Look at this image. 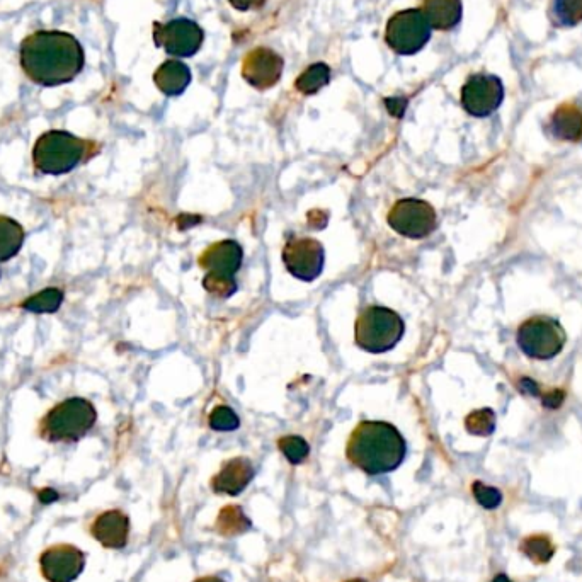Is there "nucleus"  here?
<instances>
[{
	"instance_id": "1",
	"label": "nucleus",
	"mask_w": 582,
	"mask_h": 582,
	"mask_svg": "<svg viewBox=\"0 0 582 582\" xmlns=\"http://www.w3.org/2000/svg\"><path fill=\"white\" fill-rule=\"evenodd\" d=\"M21 67L35 84L62 86L84 69V48L63 31H36L21 43Z\"/></svg>"
},
{
	"instance_id": "2",
	"label": "nucleus",
	"mask_w": 582,
	"mask_h": 582,
	"mask_svg": "<svg viewBox=\"0 0 582 582\" xmlns=\"http://www.w3.org/2000/svg\"><path fill=\"white\" fill-rule=\"evenodd\" d=\"M349 462L370 475L394 472L404 462L406 440L399 429L385 421H363L354 429L348 443Z\"/></svg>"
},
{
	"instance_id": "3",
	"label": "nucleus",
	"mask_w": 582,
	"mask_h": 582,
	"mask_svg": "<svg viewBox=\"0 0 582 582\" xmlns=\"http://www.w3.org/2000/svg\"><path fill=\"white\" fill-rule=\"evenodd\" d=\"M356 344L368 353L382 354L400 343L406 324L397 312L380 305L366 307L356 319Z\"/></svg>"
},
{
	"instance_id": "4",
	"label": "nucleus",
	"mask_w": 582,
	"mask_h": 582,
	"mask_svg": "<svg viewBox=\"0 0 582 582\" xmlns=\"http://www.w3.org/2000/svg\"><path fill=\"white\" fill-rule=\"evenodd\" d=\"M87 143L62 130L46 132L38 138L33 160L38 171L50 176H62L79 166L84 159Z\"/></svg>"
},
{
	"instance_id": "5",
	"label": "nucleus",
	"mask_w": 582,
	"mask_h": 582,
	"mask_svg": "<svg viewBox=\"0 0 582 582\" xmlns=\"http://www.w3.org/2000/svg\"><path fill=\"white\" fill-rule=\"evenodd\" d=\"M97 412L91 402L80 397L63 400L46 414L41 431L48 441H79L96 424Z\"/></svg>"
},
{
	"instance_id": "6",
	"label": "nucleus",
	"mask_w": 582,
	"mask_h": 582,
	"mask_svg": "<svg viewBox=\"0 0 582 582\" xmlns=\"http://www.w3.org/2000/svg\"><path fill=\"white\" fill-rule=\"evenodd\" d=\"M431 38V26L421 9L395 12L385 28V43L397 55H416Z\"/></svg>"
},
{
	"instance_id": "7",
	"label": "nucleus",
	"mask_w": 582,
	"mask_h": 582,
	"mask_svg": "<svg viewBox=\"0 0 582 582\" xmlns=\"http://www.w3.org/2000/svg\"><path fill=\"white\" fill-rule=\"evenodd\" d=\"M564 344V329L550 317H533L518 329V346L531 360H552Z\"/></svg>"
},
{
	"instance_id": "8",
	"label": "nucleus",
	"mask_w": 582,
	"mask_h": 582,
	"mask_svg": "<svg viewBox=\"0 0 582 582\" xmlns=\"http://www.w3.org/2000/svg\"><path fill=\"white\" fill-rule=\"evenodd\" d=\"M388 225L407 239H426L438 227V217L428 201L404 198L388 213Z\"/></svg>"
},
{
	"instance_id": "9",
	"label": "nucleus",
	"mask_w": 582,
	"mask_h": 582,
	"mask_svg": "<svg viewBox=\"0 0 582 582\" xmlns=\"http://www.w3.org/2000/svg\"><path fill=\"white\" fill-rule=\"evenodd\" d=\"M205 33L191 19H172L169 23H154V43L172 57L188 58L200 50Z\"/></svg>"
},
{
	"instance_id": "10",
	"label": "nucleus",
	"mask_w": 582,
	"mask_h": 582,
	"mask_svg": "<svg viewBox=\"0 0 582 582\" xmlns=\"http://www.w3.org/2000/svg\"><path fill=\"white\" fill-rule=\"evenodd\" d=\"M283 263L291 276L300 281H315L324 271L326 252L319 240L295 237L286 242Z\"/></svg>"
},
{
	"instance_id": "11",
	"label": "nucleus",
	"mask_w": 582,
	"mask_h": 582,
	"mask_svg": "<svg viewBox=\"0 0 582 582\" xmlns=\"http://www.w3.org/2000/svg\"><path fill=\"white\" fill-rule=\"evenodd\" d=\"M504 101L503 82L496 75L475 74L462 87V106L475 118L491 116Z\"/></svg>"
},
{
	"instance_id": "12",
	"label": "nucleus",
	"mask_w": 582,
	"mask_h": 582,
	"mask_svg": "<svg viewBox=\"0 0 582 582\" xmlns=\"http://www.w3.org/2000/svg\"><path fill=\"white\" fill-rule=\"evenodd\" d=\"M283 67L285 62L278 53L266 46H257L244 58L242 77L257 91H266L280 82Z\"/></svg>"
},
{
	"instance_id": "13",
	"label": "nucleus",
	"mask_w": 582,
	"mask_h": 582,
	"mask_svg": "<svg viewBox=\"0 0 582 582\" xmlns=\"http://www.w3.org/2000/svg\"><path fill=\"white\" fill-rule=\"evenodd\" d=\"M86 557L72 545H57L41 555V572L48 582H72L84 571Z\"/></svg>"
},
{
	"instance_id": "14",
	"label": "nucleus",
	"mask_w": 582,
	"mask_h": 582,
	"mask_svg": "<svg viewBox=\"0 0 582 582\" xmlns=\"http://www.w3.org/2000/svg\"><path fill=\"white\" fill-rule=\"evenodd\" d=\"M244 261V251L235 240H222L208 247L200 257L201 268L208 273L235 276Z\"/></svg>"
},
{
	"instance_id": "15",
	"label": "nucleus",
	"mask_w": 582,
	"mask_h": 582,
	"mask_svg": "<svg viewBox=\"0 0 582 582\" xmlns=\"http://www.w3.org/2000/svg\"><path fill=\"white\" fill-rule=\"evenodd\" d=\"M254 477V467L251 460L239 457L232 458L229 462L223 463L222 470L215 475L212 485L215 492L237 496L251 484Z\"/></svg>"
},
{
	"instance_id": "16",
	"label": "nucleus",
	"mask_w": 582,
	"mask_h": 582,
	"mask_svg": "<svg viewBox=\"0 0 582 582\" xmlns=\"http://www.w3.org/2000/svg\"><path fill=\"white\" fill-rule=\"evenodd\" d=\"M128 533H130V520L121 511H108L101 514L92 525L94 538L108 548L125 547L128 542Z\"/></svg>"
},
{
	"instance_id": "17",
	"label": "nucleus",
	"mask_w": 582,
	"mask_h": 582,
	"mask_svg": "<svg viewBox=\"0 0 582 582\" xmlns=\"http://www.w3.org/2000/svg\"><path fill=\"white\" fill-rule=\"evenodd\" d=\"M155 86L166 96H179L191 84V70L179 60H167L154 74Z\"/></svg>"
},
{
	"instance_id": "18",
	"label": "nucleus",
	"mask_w": 582,
	"mask_h": 582,
	"mask_svg": "<svg viewBox=\"0 0 582 582\" xmlns=\"http://www.w3.org/2000/svg\"><path fill=\"white\" fill-rule=\"evenodd\" d=\"M421 11L431 29L450 31L462 21V0H424Z\"/></svg>"
},
{
	"instance_id": "19",
	"label": "nucleus",
	"mask_w": 582,
	"mask_h": 582,
	"mask_svg": "<svg viewBox=\"0 0 582 582\" xmlns=\"http://www.w3.org/2000/svg\"><path fill=\"white\" fill-rule=\"evenodd\" d=\"M555 137L565 142H577L582 138V111L572 104H564L555 111L550 121Z\"/></svg>"
},
{
	"instance_id": "20",
	"label": "nucleus",
	"mask_w": 582,
	"mask_h": 582,
	"mask_svg": "<svg viewBox=\"0 0 582 582\" xmlns=\"http://www.w3.org/2000/svg\"><path fill=\"white\" fill-rule=\"evenodd\" d=\"M24 229L21 223L9 217L0 215V263H6L12 257H16L23 249Z\"/></svg>"
},
{
	"instance_id": "21",
	"label": "nucleus",
	"mask_w": 582,
	"mask_h": 582,
	"mask_svg": "<svg viewBox=\"0 0 582 582\" xmlns=\"http://www.w3.org/2000/svg\"><path fill=\"white\" fill-rule=\"evenodd\" d=\"M329 80H331V69L326 63H314L298 77L295 87L305 96H314L322 87L329 84Z\"/></svg>"
},
{
	"instance_id": "22",
	"label": "nucleus",
	"mask_w": 582,
	"mask_h": 582,
	"mask_svg": "<svg viewBox=\"0 0 582 582\" xmlns=\"http://www.w3.org/2000/svg\"><path fill=\"white\" fill-rule=\"evenodd\" d=\"M63 291L60 288H46V290L36 293L23 303V309L33 314H53L62 307Z\"/></svg>"
},
{
	"instance_id": "23",
	"label": "nucleus",
	"mask_w": 582,
	"mask_h": 582,
	"mask_svg": "<svg viewBox=\"0 0 582 582\" xmlns=\"http://www.w3.org/2000/svg\"><path fill=\"white\" fill-rule=\"evenodd\" d=\"M552 18L564 28H574L582 23V0H554Z\"/></svg>"
},
{
	"instance_id": "24",
	"label": "nucleus",
	"mask_w": 582,
	"mask_h": 582,
	"mask_svg": "<svg viewBox=\"0 0 582 582\" xmlns=\"http://www.w3.org/2000/svg\"><path fill=\"white\" fill-rule=\"evenodd\" d=\"M521 552L533 562L545 564L554 557L555 548L547 537L535 535V537L526 538L525 542L521 543Z\"/></svg>"
},
{
	"instance_id": "25",
	"label": "nucleus",
	"mask_w": 582,
	"mask_h": 582,
	"mask_svg": "<svg viewBox=\"0 0 582 582\" xmlns=\"http://www.w3.org/2000/svg\"><path fill=\"white\" fill-rule=\"evenodd\" d=\"M281 453L285 455L288 462L293 465H300L309 457L310 446L307 441L303 440L302 436H285L278 441Z\"/></svg>"
},
{
	"instance_id": "26",
	"label": "nucleus",
	"mask_w": 582,
	"mask_h": 582,
	"mask_svg": "<svg viewBox=\"0 0 582 582\" xmlns=\"http://www.w3.org/2000/svg\"><path fill=\"white\" fill-rule=\"evenodd\" d=\"M467 431L475 436H489L496 428V416L491 409H479L474 411L465 421Z\"/></svg>"
},
{
	"instance_id": "27",
	"label": "nucleus",
	"mask_w": 582,
	"mask_h": 582,
	"mask_svg": "<svg viewBox=\"0 0 582 582\" xmlns=\"http://www.w3.org/2000/svg\"><path fill=\"white\" fill-rule=\"evenodd\" d=\"M203 286L206 291H210L218 298H230L237 291V281L234 276H225V274H206Z\"/></svg>"
},
{
	"instance_id": "28",
	"label": "nucleus",
	"mask_w": 582,
	"mask_h": 582,
	"mask_svg": "<svg viewBox=\"0 0 582 582\" xmlns=\"http://www.w3.org/2000/svg\"><path fill=\"white\" fill-rule=\"evenodd\" d=\"M251 526V521L247 520L246 514L242 513L239 508L223 509L218 520V528L225 535H235L240 531H246Z\"/></svg>"
},
{
	"instance_id": "29",
	"label": "nucleus",
	"mask_w": 582,
	"mask_h": 582,
	"mask_svg": "<svg viewBox=\"0 0 582 582\" xmlns=\"http://www.w3.org/2000/svg\"><path fill=\"white\" fill-rule=\"evenodd\" d=\"M208 423H210V428L215 429V431H227V433L235 431L240 426L239 416L229 406L215 407L210 414Z\"/></svg>"
},
{
	"instance_id": "30",
	"label": "nucleus",
	"mask_w": 582,
	"mask_h": 582,
	"mask_svg": "<svg viewBox=\"0 0 582 582\" xmlns=\"http://www.w3.org/2000/svg\"><path fill=\"white\" fill-rule=\"evenodd\" d=\"M472 491H474L475 499H477V503L485 509H496L501 506L503 503V496H501V492L494 489V487H489V485L482 484V482H475L474 487H472Z\"/></svg>"
},
{
	"instance_id": "31",
	"label": "nucleus",
	"mask_w": 582,
	"mask_h": 582,
	"mask_svg": "<svg viewBox=\"0 0 582 582\" xmlns=\"http://www.w3.org/2000/svg\"><path fill=\"white\" fill-rule=\"evenodd\" d=\"M229 2L237 11L247 12L261 9L268 0H229Z\"/></svg>"
},
{
	"instance_id": "32",
	"label": "nucleus",
	"mask_w": 582,
	"mask_h": 582,
	"mask_svg": "<svg viewBox=\"0 0 582 582\" xmlns=\"http://www.w3.org/2000/svg\"><path fill=\"white\" fill-rule=\"evenodd\" d=\"M41 499H43V503H52L53 499H57V494L52 491L41 492Z\"/></svg>"
},
{
	"instance_id": "33",
	"label": "nucleus",
	"mask_w": 582,
	"mask_h": 582,
	"mask_svg": "<svg viewBox=\"0 0 582 582\" xmlns=\"http://www.w3.org/2000/svg\"><path fill=\"white\" fill-rule=\"evenodd\" d=\"M194 582H225L223 581V579H220V577H201V579H198V581H194Z\"/></svg>"
},
{
	"instance_id": "34",
	"label": "nucleus",
	"mask_w": 582,
	"mask_h": 582,
	"mask_svg": "<svg viewBox=\"0 0 582 582\" xmlns=\"http://www.w3.org/2000/svg\"><path fill=\"white\" fill-rule=\"evenodd\" d=\"M492 582H513V581H511V579H509L508 576H503V574H501V576H497L496 579H494V581Z\"/></svg>"
},
{
	"instance_id": "35",
	"label": "nucleus",
	"mask_w": 582,
	"mask_h": 582,
	"mask_svg": "<svg viewBox=\"0 0 582 582\" xmlns=\"http://www.w3.org/2000/svg\"><path fill=\"white\" fill-rule=\"evenodd\" d=\"M351 582H365V581H351Z\"/></svg>"
}]
</instances>
